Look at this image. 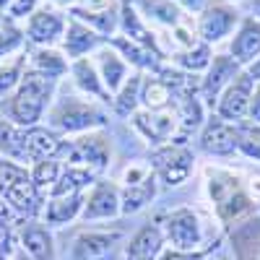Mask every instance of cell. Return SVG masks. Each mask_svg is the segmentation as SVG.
Masks as SVG:
<instances>
[{"mask_svg": "<svg viewBox=\"0 0 260 260\" xmlns=\"http://www.w3.org/2000/svg\"><path fill=\"white\" fill-rule=\"evenodd\" d=\"M167 234H169V240L172 245H175L180 252L185 250H195L201 245V224H198V216H195L192 211L187 208H180L175 211L167 219Z\"/></svg>", "mask_w": 260, "mask_h": 260, "instance_id": "10", "label": "cell"}, {"mask_svg": "<svg viewBox=\"0 0 260 260\" xmlns=\"http://www.w3.org/2000/svg\"><path fill=\"white\" fill-rule=\"evenodd\" d=\"M21 42H24V31L16 29L11 24V18H6L3 13H0V57H6L13 50H18Z\"/></svg>", "mask_w": 260, "mask_h": 260, "instance_id": "31", "label": "cell"}, {"mask_svg": "<svg viewBox=\"0 0 260 260\" xmlns=\"http://www.w3.org/2000/svg\"><path fill=\"white\" fill-rule=\"evenodd\" d=\"M169 60L177 65L180 71L185 73H201V71H208V65L213 60V52H211V45H206V42H198L195 47L190 50H182V52H172Z\"/></svg>", "mask_w": 260, "mask_h": 260, "instance_id": "22", "label": "cell"}, {"mask_svg": "<svg viewBox=\"0 0 260 260\" xmlns=\"http://www.w3.org/2000/svg\"><path fill=\"white\" fill-rule=\"evenodd\" d=\"M57 146L60 143L52 133H47V130H31L26 136H18L13 156H18V159H47L50 154L57 151Z\"/></svg>", "mask_w": 260, "mask_h": 260, "instance_id": "19", "label": "cell"}, {"mask_svg": "<svg viewBox=\"0 0 260 260\" xmlns=\"http://www.w3.org/2000/svg\"><path fill=\"white\" fill-rule=\"evenodd\" d=\"M107 37H99L91 26H86L83 21L78 18H71L68 26H65V55L73 57V60H81L86 52L96 50Z\"/></svg>", "mask_w": 260, "mask_h": 260, "instance_id": "13", "label": "cell"}, {"mask_svg": "<svg viewBox=\"0 0 260 260\" xmlns=\"http://www.w3.org/2000/svg\"><path fill=\"white\" fill-rule=\"evenodd\" d=\"M148 110H161V107H167L172 102V89L161 81V78H148L143 81V96Z\"/></svg>", "mask_w": 260, "mask_h": 260, "instance_id": "29", "label": "cell"}, {"mask_svg": "<svg viewBox=\"0 0 260 260\" xmlns=\"http://www.w3.org/2000/svg\"><path fill=\"white\" fill-rule=\"evenodd\" d=\"M24 245L37 260H52V242L50 234L42 226H26L24 229Z\"/></svg>", "mask_w": 260, "mask_h": 260, "instance_id": "28", "label": "cell"}, {"mask_svg": "<svg viewBox=\"0 0 260 260\" xmlns=\"http://www.w3.org/2000/svg\"><path fill=\"white\" fill-rule=\"evenodd\" d=\"M232 242L237 260H260V219L247 216L245 221L234 224Z\"/></svg>", "mask_w": 260, "mask_h": 260, "instance_id": "15", "label": "cell"}, {"mask_svg": "<svg viewBox=\"0 0 260 260\" xmlns=\"http://www.w3.org/2000/svg\"><path fill=\"white\" fill-rule=\"evenodd\" d=\"M229 57H234L242 68H250L260 57V21L242 16L240 26H237L229 42Z\"/></svg>", "mask_w": 260, "mask_h": 260, "instance_id": "8", "label": "cell"}, {"mask_svg": "<svg viewBox=\"0 0 260 260\" xmlns=\"http://www.w3.org/2000/svg\"><path fill=\"white\" fill-rule=\"evenodd\" d=\"M34 11H37V0H11L8 6L11 18H24V16H31Z\"/></svg>", "mask_w": 260, "mask_h": 260, "instance_id": "37", "label": "cell"}, {"mask_svg": "<svg viewBox=\"0 0 260 260\" xmlns=\"http://www.w3.org/2000/svg\"><path fill=\"white\" fill-rule=\"evenodd\" d=\"M237 151H242L245 156L260 161V125L240 130V148Z\"/></svg>", "mask_w": 260, "mask_h": 260, "instance_id": "35", "label": "cell"}, {"mask_svg": "<svg viewBox=\"0 0 260 260\" xmlns=\"http://www.w3.org/2000/svg\"><path fill=\"white\" fill-rule=\"evenodd\" d=\"M107 45H110L120 57H125L127 62H133L136 68H141V71H154V73L161 71V57L154 55L151 50H146V47H141V45H136L133 39H127V37H110V39H107Z\"/></svg>", "mask_w": 260, "mask_h": 260, "instance_id": "16", "label": "cell"}, {"mask_svg": "<svg viewBox=\"0 0 260 260\" xmlns=\"http://www.w3.org/2000/svg\"><path fill=\"white\" fill-rule=\"evenodd\" d=\"M250 198L252 201H260V177H252L250 180Z\"/></svg>", "mask_w": 260, "mask_h": 260, "instance_id": "45", "label": "cell"}, {"mask_svg": "<svg viewBox=\"0 0 260 260\" xmlns=\"http://www.w3.org/2000/svg\"><path fill=\"white\" fill-rule=\"evenodd\" d=\"M65 68H68V65H65L62 55L55 52V50L42 47V50H37L31 55V71H37V73H45L50 78H57V76L65 73Z\"/></svg>", "mask_w": 260, "mask_h": 260, "instance_id": "27", "label": "cell"}, {"mask_svg": "<svg viewBox=\"0 0 260 260\" xmlns=\"http://www.w3.org/2000/svg\"><path fill=\"white\" fill-rule=\"evenodd\" d=\"M252 89H255V81L247 76V71H242L224 89V94L219 96V102H216V117H221L226 122L245 120L247 117V107H250Z\"/></svg>", "mask_w": 260, "mask_h": 260, "instance_id": "5", "label": "cell"}, {"mask_svg": "<svg viewBox=\"0 0 260 260\" xmlns=\"http://www.w3.org/2000/svg\"><path fill=\"white\" fill-rule=\"evenodd\" d=\"M130 6H138L143 11V16L154 24H161L167 29H177L182 24H187L185 16H182V8L172 0H127Z\"/></svg>", "mask_w": 260, "mask_h": 260, "instance_id": "17", "label": "cell"}, {"mask_svg": "<svg viewBox=\"0 0 260 260\" xmlns=\"http://www.w3.org/2000/svg\"><path fill=\"white\" fill-rule=\"evenodd\" d=\"M245 68L240 62H237L234 57H229V52L224 55H213V60H211V65H208V71H206V76L201 78V102H206V104H216L219 102V96L224 94V89L226 86L240 76Z\"/></svg>", "mask_w": 260, "mask_h": 260, "instance_id": "4", "label": "cell"}, {"mask_svg": "<svg viewBox=\"0 0 260 260\" xmlns=\"http://www.w3.org/2000/svg\"><path fill=\"white\" fill-rule=\"evenodd\" d=\"M247 120L252 125H260V83H255V89H252L250 107H247Z\"/></svg>", "mask_w": 260, "mask_h": 260, "instance_id": "39", "label": "cell"}, {"mask_svg": "<svg viewBox=\"0 0 260 260\" xmlns=\"http://www.w3.org/2000/svg\"><path fill=\"white\" fill-rule=\"evenodd\" d=\"M120 29L125 31V37L127 39H133L136 45H141V47H146V50H151L154 55H159L161 60L167 57L161 50H159V42H156V37L151 34L146 26H143V21H141V16H138V11L127 3V0H122L120 3Z\"/></svg>", "mask_w": 260, "mask_h": 260, "instance_id": "14", "label": "cell"}, {"mask_svg": "<svg viewBox=\"0 0 260 260\" xmlns=\"http://www.w3.org/2000/svg\"><path fill=\"white\" fill-rule=\"evenodd\" d=\"M250 18H255V21H260V0H250Z\"/></svg>", "mask_w": 260, "mask_h": 260, "instance_id": "46", "label": "cell"}, {"mask_svg": "<svg viewBox=\"0 0 260 260\" xmlns=\"http://www.w3.org/2000/svg\"><path fill=\"white\" fill-rule=\"evenodd\" d=\"M57 182V164L55 161H42L34 172V185L37 187H47Z\"/></svg>", "mask_w": 260, "mask_h": 260, "instance_id": "36", "label": "cell"}, {"mask_svg": "<svg viewBox=\"0 0 260 260\" xmlns=\"http://www.w3.org/2000/svg\"><path fill=\"white\" fill-rule=\"evenodd\" d=\"M8 6H11V0H0V13H6Z\"/></svg>", "mask_w": 260, "mask_h": 260, "instance_id": "47", "label": "cell"}, {"mask_svg": "<svg viewBox=\"0 0 260 260\" xmlns=\"http://www.w3.org/2000/svg\"><path fill=\"white\" fill-rule=\"evenodd\" d=\"M177 122H180L177 112H156V115L138 112L136 115V125L143 130L151 141H167V138H172Z\"/></svg>", "mask_w": 260, "mask_h": 260, "instance_id": "20", "label": "cell"}, {"mask_svg": "<svg viewBox=\"0 0 260 260\" xmlns=\"http://www.w3.org/2000/svg\"><path fill=\"white\" fill-rule=\"evenodd\" d=\"M141 86H143L141 76H133L130 81H125V86L120 89V94H117V99H115V107H117V112H120V115H130V112L136 110V102H138Z\"/></svg>", "mask_w": 260, "mask_h": 260, "instance_id": "32", "label": "cell"}, {"mask_svg": "<svg viewBox=\"0 0 260 260\" xmlns=\"http://www.w3.org/2000/svg\"><path fill=\"white\" fill-rule=\"evenodd\" d=\"M201 148L211 156H232L240 148V127L221 117H211L201 136Z\"/></svg>", "mask_w": 260, "mask_h": 260, "instance_id": "7", "label": "cell"}, {"mask_svg": "<svg viewBox=\"0 0 260 260\" xmlns=\"http://www.w3.org/2000/svg\"><path fill=\"white\" fill-rule=\"evenodd\" d=\"M99 60V68H102V81L107 83V94H120V89L125 86V60L110 47V50H102L96 55Z\"/></svg>", "mask_w": 260, "mask_h": 260, "instance_id": "21", "label": "cell"}, {"mask_svg": "<svg viewBox=\"0 0 260 260\" xmlns=\"http://www.w3.org/2000/svg\"><path fill=\"white\" fill-rule=\"evenodd\" d=\"M81 208V195L73 192V195H60L57 201L50 203V211H47V219L52 224H62L76 216V211Z\"/></svg>", "mask_w": 260, "mask_h": 260, "instance_id": "30", "label": "cell"}, {"mask_svg": "<svg viewBox=\"0 0 260 260\" xmlns=\"http://www.w3.org/2000/svg\"><path fill=\"white\" fill-rule=\"evenodd\" d=\"M65 18L62 13L52 11V8H39L31 13L29 18V26H26V34L29 39L34 42V45H52V42H57L62 34H65Z\"/></svg>", "mask_w": 260, "mask_h": 260, "instance_id": "11", "label": "cell"}, {"mask_svg": "<svg viewBox=\"0 0 260 260\" xmlns=\"http://www.w3.org/2000/svg\"><path fill=\"white\" fill-rule=\"evenodd\" d=\"M201 257H203L201 252H192V255L190 252H167L164 255V260H201Z\"/></svg>", "mask_w": 260, "mask_h": 260, "instance_id": "43", "label": "cell"}, {"mask_svg": "<svg viewBox=\"0 0 260 260\" xmlns=\"http://www.w3.org/2000/svg\"><path fill=\"white\" fill-rule=\"evenodd\" d=\"M52 120H55V125H60L65 130H86V127L102 122V115L94 110V107L83 104L78 99H65L52 112Z\"/></svg>", "mask_w": 260, "mask_h": 260, "instance_id": "12", "label": "cell"}, {"mask_svg": "<svg viewBox=\"0 0 260 260\" xmlns=\"http://www.w3.org/2000/svg\"><path fill=\"white\" fill-rule=\"evenodd\" d=\"M57 78H50L45 73H37V71H26L24 78H21V89L11 102V117L21 125H34L42 117V110L52 96Z\"/></svg>", "mask_w": 260, "mask_h": 260, "instance_id": "2", "label": "cell"}, {"mask_svg": "<svg viewBox=\"0 0 260 260\" xmlns=\"http://www.w3.org/2000/svg\"><path fill=\"white\" fill-rule=\"evenodd\" d=\"M117 213V192L110 185H99L94 195L89 198L86 206V219H104V216H115Z\"/></svg>", "mask_w": 260, "mask_h": 260, "instance_id": "24", "label": "cell"}, {"mask_svg": "<svg viewBox=\"0 0 260 260\" xmlns=\"http://www.w3.org/2000/svg\"><path fill=\"white\" fill-rule=\"evenodd\" d=\"M245 71H247V76H250L255 83H260V57H257V60L250 65V68H245Z\"/></svg>", "mask_w": 260, "mask_h": 260, "instance_id": "44", "label": "cell"}, {"mask_svg": "<svg viewBox=\"0 0 260 260\" xmlns=\"http://www.w3.org/2000/svg\"><path fill=\"white\" fill-rule=\"evenodd\" d=\"M172 3H177L182 11H190V13H203L213 0H172Z\"/></svg>", "mask_w": 260, "mask_h": 260, "instance_id": "40", "label": "cell"}, {"mask_svg": "<svg viewBox=\"0 0 260 260\" xmlns=\"http://www.w3.org/2000/svg\"><path fill=\"white\" fill-rule=\"evenodd\" d=\"M115 6V0H83L86 11H110Z\"/></svg>", "mask_w": 260, "mask_h": 260, "instance_id": "42", "label": "cell"}, {"mask_svg": "<svg viewBox=\"0 0 260 260\" xmlns=\"http://www.w3.org/2000/svg\"><path fill=\"white\" fill-rule=\"evenodd\" d=\"M73 18L83 21V24H89L96 34H107V39H110V34H115V29L120 26V16H115V11H86V8H73L71 11Z\"/></svg>", "mask_w": 260, "mask_h": 260, "instance_id": "25", "label": "cell"}, {"mask_svg": "<svg viewBox=\"0 0 260 260\" xmlns=\"http://www.w3.org/2000/svg\"><path fill=\"white\" fill-rule=\"evenodd\" d=\"M240 21H242V13L232 3H226V0H213L203 13H198L195 31H198V39L206 42V45H219V42H224L226 37H232L237 31Z\"/></svg>", "mask_w": 260, "mask_h": 260, "instance_id": "3", "label": "cell"}, {"mask_svg": "<svg viewBox=\"0 0 260 260\" xmlns=\"http://www.w3.org/2000/svg\"><path fill=\"white\" fill-rule=\"evenodd\" d=\"M120 232H89V234H81L76 240V247H73V260H104L110 255L112 245L117 242Z\"/></svg>", "mask_w": 260, "mask_h": 260, "instance_id": "18", "label": "cell"}, {"mask_svg": "<svg viewBox=\"0 0 260 260\" xmlns=\"http://www.w3.org/2000/svg\"><path fill=\"white\" fill-rule=\"evenodd\" d=\"M24 68H26V57H13L8 65L6 62L0 65V96L8 94L16 83H21V78H24L21 71Z\"/></svg>", "mask_w": 260, "mask_h": 260, "instance_id": "33", "label": "cell"}, {"mask_svg": "<svg viewBox=\"0 0 260 260\" xmlns=\"http://www.w3.org/2000/svg\"><path fill=\"white\" fill-rule=\"evenodd\" d=\"M16 141H18V136L13 133V127L6 122V120H0V148H6V151H16Z\"/></svg>", "mask_w": 260, "mask_h": 260, "instance_id": "38", "label": "cell"}, {"mask_svg": "<svg viewBox=\"0 0 260 260\" xmlns=\"http://www.w3.org/2000/svg\"><path fill=\"white\" fill-rule=\"evenodd\" d=\"M208 192L224 224H240L247 216H252V198L242 190L240 180L232 172H213V177L208 180Z\"/></svg>", "mask_w": 260, "mask_h": 260, "instance_id": "1", "label": "cell"}, {"mask_svg": "<svg viewBox=\"0 0 260 260\" xmlns=\"http://www.w3.org/2000/svg\"><path fill=\"white\" fill-rule=\"evenodd\" d=\"M73 76H76V83L81 86L83 91H89V94H94V96H102L104 102H110V94L102 89V81H99L94 65H91L89 60H83V57L76 60V62H73Z\"/></svg>", "mask_w": 260, "mask_h": 260, "instance_id": "26", "label": "cell"}, {"mask_svg": "<svg viewBox=\"0 0 260 260\" xmlns=\"http://www.w3.org/2000/svg\"><path fill=\"white\" fill-rule=\"evenodd\" d=\"M0 192L18 208V211H34L37 208V195L34 185L26 177V172L11 164V161H0Z\"/></svg>", "mask_w": 260, "mask_h": 260, "instance_id": "6", "label": "cell"}, {"mask_svg": "<svg viewBox=\"0 0 260 260\" xmlns=\"http://www.w3.org/2000/svg\"><path fill=\"white\" fill-rule=\"evenodd\" d=\"M0 250L8 252V213L0 208Z\"/></svg>", "mask_w": 260, "mask_h": 260, "instance_id": "41", "label": "cell"}, {"mask_svg": "<svg viewBox=\"0 0 260 260\" xmlns=\"http://www.w3.org/2000/svg\"><path fill=\"white\" fill-rule=\"evenodd\" d=\"M91 182V175L89 172H81V169H68L62 175V180H57L55 185V195H73L78 187L89 185Z\"/></svg>", "mask_w": 260, "mask_h": 260, "instance_id": "34", "label": "cell"}, {"mask_svg": "<svg viewBox=\"0 0 260 260\" xmlns=\"http://www.w3.org/2000/svg\"><path fill=\"white\" fill-rule=\"evenodd\" d=\"M161 250V234L154 226H146L136 234V240L127 247V260H154Z\"/></svg>", "mask_w": 260, "mask_h": 260, "instance_id": "23", "label": "cell"}, {"mask_svg": "<svg viewBox=\"0 0 260 260\" xmlns=\"http://www.w3.org/2000/svg\"><path fill=\"white\" fill-rule=\"evenodd\" d=\"M154 167L167 185H180L192 169V154L185 146H169L154 154Z\"/></svg>", "mask_w": 260, "mask_h": 260, "instance_id": "9", "label": "cell"}]
</instances>
